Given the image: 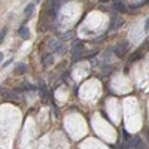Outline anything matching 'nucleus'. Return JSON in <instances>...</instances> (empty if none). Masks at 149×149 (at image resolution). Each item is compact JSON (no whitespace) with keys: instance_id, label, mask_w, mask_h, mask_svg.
Wrapping results in <instances>:
<instances>
[{"instance_id":"obj_1","label":"nucleus","mask_w":149,"mask_h":149,"mask_svg":"<svg viewBox=\"0 0 149 149\" xmlns=\"http://www.w3.org/2000/svg\"><path fill=\"white\" fill-rule=\"evenodd\" d=\"M72 54H73V61H78L82 54H84V45L79 39H74L72 43Z\"/></svg>"},{"instance_id":"obj_2","label":"nucleus","mask_w":149,"mask_h":149,"mask_svg":"<svg viewBox=\"0 0 149 149\" xmlns=\"http://www.w3.org/2000/svg\"><path fill=\"white\" fill-rule=\"evenodd\" d=\"M48 46H49V49L51 51H54L55 54H64L66 52V46L61 43L58 39H51L48 42Z\"/></svg>"},{"instance_id":"obj_3","label":"nucleus","mask_w":149,"mask_h":149,"mask_svg":"<svg viewBox=\"0 0 149 149\" xmlns=\"http://www.w3.org/2000/svg\"><path fill=\"white\" fill-rule=\"evenodd\" d=\"M122 24H124L122 17H119V15L116 14V10H115L113 14H112V17H110V30H116V29H119Z\"/></svg>"},{"instance_id":"obj_4","label":"nucleus","mask_w":149,"mask_h":149,"mask_svg":"<svg viewBox=\"0 0 149 149\" xmlns=\"http://www.w3.org/2000/svg\"><path fill=\"white\" fill-rule=\"evenodd\" d=\"M127 48H128V43H127V42L118 43V45L113 48V52H115V55H116V57L122 58L124 55H125V52H127Z\"/></svg>"},{"instance_id":"obj_5","label":"nucleus","mask_w":149,"mask_h":149,"mask_svg":"<svg viewBox=\"0 0 149 149\" xmlns=\"http://www.w3.org/2000/svg\"><path fill=\"white\" fill-rule=\"evenodd\" d=\"M130 145H131L133 149H145V145H143V142H142V139L139 137V136L133 137V139L130 140Z\"/></svg>"},{"instance_id":"obj_6","label":"nucleus","mask_w":149,"mask_h":149,"mask_svg":"<svg viewBox=\"0 0 149 149\" xmlns=\"http://www.w3.org/2000/svg\"><path fill=\"white\" fill-rule=\"evenodd\" d=\"M112 5H113V9H115L116 12H121V14H122V12H125V10H127V8H125V3H124L122 0H115V2L112 3Z\"/></svg>"},{"instance_id":"obj_7","label":"nucleus","mask_w":149,"mask_h":149,"mask_svg":"<svg viewBox=\"0 0 149 149\" xmlns=\"http://www.w3.org/2000/svg\"><path fill=\"white\" fill-rule=\"evenodd\" d=\"M42 63H43V67H49L54 64V57L51 54H45L43 58H42Z\"/></svg>"},{"instance_id":"obj_8","label":"nucleus","mask_w":149,"mask_h":149,"mask_svg":"<svg viewBox=\"0 0 149 149\" xmlns=\"http://www.w3.org/2000/svg\"><path fill=\"white\" fill-rule=\"evenodd\" d=\"M27 72V66L24 63H17L15 64V74H24Z\"/></svg>"},{"instance_id":"obj_9","label":"nucleus","mask_w":149,"mask_h":149,"mask_svg":"<svg viewBox=\"0 0 149 149\" xmlns=\"http://www.w3.org/2000/svg\"><path fill=\"white\" fill-rule=\"evenodd\" d=\"M18 34L22 37V39H29V37H30V30H29V27H26V26L19 27V30H18Z\"/></svg>"},{"instance_id":"obj_10","label":"nucleus","mask_w":149,"mask_h":149,"mask_svg":"<svg viewBox=\"0 0 149 149\" xmlns=\"http://www.w3.org/2000/svg\"><path fill=\"white\" fill-rule=\"evenodd\" d=\"M33 9H34V3H29V5L26 6V9H24V14L27 15V19L31 18V15H33Z\"/></svg>"},{"instance_id":"obj_11","label":"nucleus","mask_w":149,"mask_h":149,"mask_svg":"<svg viewBox=\"0 0 149 149\" xmlns=\"http://www.w3.org/2000/svg\"><path fill=\"white\" fill-rule=\"evenodd\" d=\"M72 37H74V33L73 31H67L64 34H61V39H63V40H70Z\"/></svg>"},{"instance_id":"obj_12","label":"nucleus","mask_w":149,"mask_h":149,"mask_svg":"<svg viewBox=\"0 0 149 149\" xmlns=\"http://www.w3.org/2000/svg\"><path fill=\"white\" fill-rule=\"evenodd\" d=\"M2 95L6 98H17V94L12 93V91H2Z\"/></svg>"},{"instance_id":"obj_13","label":"nucleus","mask_w":149,"mask_h":149,"mask_svg":"<svg viewBox=\"0 0 149 149\" xmlns=\"http://www.w3.org/2000/svg\"><path fill=\"white\" fill-rule=\"evenodd\" d=\"M6 33H8V29H3L2 31H0V43L3 42V39H5V36H6Z\"/></svg>"},{"instance_id":"obj_14","label":"nucleus","mask_w":149,"mask_h":149,"mask_svg":"<svg viewBox=\"0 0 149 149\" xmlns=\"http://www.w3.org/2000/svg\"><path fill=\"white\" fill-rule=\"evenodd\" d=\"M22 90H26V91H33V90H34V86L30 85V84H26V85L22 86Z\"/></svg>"},{"instance_id":"obj_15","label":"nucleus","mask_w":149,"mask_h":149,"mask_svg":"<svg viewBox=\"0 0 149 149\" xmlns=\"http://www.w3.org/2000/svg\"><path fill=\"white\" fill-rule=\"evenodd\" d=\"M145 31H149V18H148L146 22H145Z\"/></svg>"},{"instance_id":"obj_16","label":"nucleus","mask_w":149,"mask_h":149,"mask_svg":"<svg viewBox=\"0 0 149 149\" xmlns=\"http://www.w3.org/2000/svg\"><path fill=\"white\" fill-rule=\"evenodd\" d=\"M10 63H12V60H8V61H6V63H3V67H8V66H9Z\"/></svg>"},{"instance_id":"obj_17","label":"nucleus","mask_w":149,"mask_h":149,"mask_svg":"<svg viewBox=\"0 0 149 149\" xmlns=\"http://www.w3.org/2000/svg\"><path fill=\"white\" fill-rule=\"evenodd\" d=\"M2 60H3V54H2V52H0V61H2Z\"/></svg>"},{"instance_id":"obj_18","label":"nucleus","mask_w":149,"mask_h":149,"mask_svg":"<svg viewBox=\"0 0 149 149\" xmlns=\"http://www.w3.org/2000/svg\"><path fill=\"white\" fill-rule=\"evenodd\" d=\"M100 2H103V3H106V2H107V0H100Z\"/></svg>"}]
</instances>
